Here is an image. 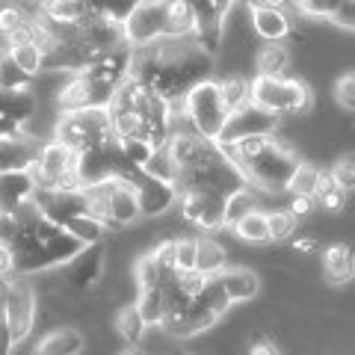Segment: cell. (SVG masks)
<instances>
[{"label": "cell", "instance_id": "obj_29", "mask_svg": "<svg viewBox=\"0 0 355 355\" xmlns=\"http://www.w3.org/2000/svg\"><path fill=\"white\" fill-rule=\"evenodd\" d=\"M254 207H258V205H254L252 187H240V190L228 193L225 202H222V231H234L237 222L243 216H249Z\"/></svg>", "mask_w": 355, "mask_h": 355}, {"label": "cell", "instance_id": "obj_12", "mask_svg": "<svg viewBox=\"0 0 355 355\" xmlns=\"http://www.w3.org/2000/svg\"><path fill=\"white\" fill-rule=\"evenodd\" d=\"M222 196L214 193H196V190H181L178 193V210H181V219L187 225H193L198 231L214 234V231H222Z\"/></svg>", "mask_w": 355, "mask_h": 355}, {"label": "cell", "instance_id": "obj_34", "mask_svg": "<svg viewBox=\"0 0 355 355\" xmlns=\"http://www.w3.org/2000/svg\"><path fill=\"white\" fill-rule=\"evenodd\" d=\"M137 311H139V317L146 320V326L151 329H160L163 323V311H166V302H163V287H148V291H139L137 296Z\"/></svg>", "mask_w": 355, "mask_h": 355}, {"label": "cell", "instance_id": "obj_30", "mask_svg": "<svg viewBox=\"0 0 355 355\" xmlns=\"http://www.w3.org/2000/svg\"><path fill=\"white\" fill-rule=\"evenodd\" d=\"M3 57L15 65V69L24 74V77H30V80H36V77L44 71V53L36 48V44H30V42H24V44H12V48H6V53Z\"/></svg>", "mask_w": 355, "mask_h": 355}, {"label": "cell", "instance_id": "obj_22", "mask_svg": "<svg viewBox=\"0 0 355 355\" xmlns=\"http://www.w3.org/2000/svg\"><path fill=\"white\" fill-rule=\"evenodd\" d=\"M293 53L284 42H266L254 53V77H291Z\"/></svg>", "mask_w": 355, "mask_h": 355}, {"label": "cell", "instance_id": "obj_54", "mask_svg": "<svg viewBox=\"0 0 355 355\" xmlns=\"http://www.w3.org/2000/svg\"><path fill=\"white\" fill-rule=\"evenodd\" d=\"M254 3H263V6H275V9H287L291 0H254Z\"/></svg>", "mask_w": 355, "mask_h": 355}, {"label": "cell", "instance_id": "obj_16", "mask_svg": "<svg viewBox=\"0 0 355 355\" xmlns=\"http://www.w3.org/2000/svg\"><path fill=\"white\" fill-rule=\"evenodd\" d=\"M133 193H137V202H139V216L148 219V216H163L166 210H172L178 202V190L175 184L169 181H160V178H148L142 172L133 184Z\"/></svg>", "mask_w": 355, "mask_h": 355}, {"label": "cell", "instance_id": "obj_38", "mask_svg": "<svg viewBox=\"0 0 355 355\" xmlns=\"http://www.w3.org/2000/svg\"><path fill=\"white\" fill-rule=\"evenodd\" d=\"M133 279H137V287L139 291H148V287H160L163 279H169V275L160 272V266L154 263L151 252H142L137 263H133Z\"/></svg>", "mask_w": 355, "mask_h": 355}, {"label": "cell", "instance_id": "obj_18", "mask_svg": "<svg viewBox=\"0 0 355 355\" xmlns=\"http://www.w3.org/2000/svg\"><path fill=\"white\" fill-rule=\"evenodd\" d=\"M77 42L86 48L89 57H101L107 51H116L125 44V27L116 24V21L110 18H86L80 24V36Z\"/></svg>", "mask_w": 355, "mask_h": 355}, {"label": "cell", "instance_id": "obj_17", "mask_svg": "<svg viewBox=\"0 0 355 355\" xmlns=\"http://www.w3.org/2000/svg\"><path fill=\"white\" fill-rule=\"evenodd\" d=\"M44 139H36L30 133H3L0 137V175L27 172L39 154Z\"/></svg>", "mask_w": 355, "mask_h": 355}, {"label": "cell", "instance_id": "obj_44", "mask_svg": "<svg viewBox=\"0 0 355 355\" xmlns=\"http://www.w3.org/2000/svg\"><path fill=\"white\" fill-rule=\"evenodd\" d=\"M33 80L24 77L12 62H9L3 53H0V89H6V92H12V89H30Z\"/></svg>", "mask_w": 355, "mask_h": 355}, {"label": "cell", "instance_id": "obj_40", "mask_svg": "<svg viewBox=\"0 0 355 355\" xmlns=\"http://www.w3.org/2000/svg\"><path fill=\"white\" fill-rule=\"evenodd\" d=\"M142 172H146L148 178H160V181H169V184H175V178H178V169H175V163H172L166 148H154L148 163L142 166Z\"/></svg>", "mask_w": 355, "mask_h": 355}, {"label": "cell", "instance_id": "obj_27", "mask_svg": "<svg viewBox=\"0 0 355 355\" xmlns=\"http://www.w3.org/2000/svg\"><path fill=\"white\" fill-rule=\"evenodd\" d=\"M39 9V15L51 24H65V27H80L89 18L83 0H44Z\"/></svg>", "mask_w": 355, "mask_h": 355}, {"label": "cell", "instance_id": "obj_46", "mask_svg": "<svg viewBox=\"0 0 355 355\" xmlns=\"http://www.w3.org/2000/svg\"><path fill=\"white\" fill-rule=\"evenodd\" d=\"M18 231H21V222H18L15 210H0V246H9V249H12Z\"/></svg>", "mask_w": 355, "mask_h": 355}, {"label": "cell", "instance_id": "obj_10", "mask_svg": "<svg viewBox=\"0 0 355 355\" xmlns=\"http://www.w3.org/2000/svg\"><path fill=\"white\" fill-rule=\"evenodd\" d=\"M282 121L263 113L261 107L254 104H243L237 110H231L228 119H225V128H222L216 146H231L237 139H246V137H270V133L279 130Z\"/></svg>", "mask_w": 355, "mask_h": 355}, {"label": "cell", "instance_id": "obj_23", "mask_svg": "<svg viewBox=\"0 0 355 355\" xmlns=\"http://www.w3.org/2000/svg\"><path fill=\"white\" fill-rule=\"evenodd\" d=\"M198 24L196 15L187 0H166V27H163V39L169 42H184V39H196Z\"/></svg>", "mask_w": 355, "mask_h": 355}, {"label": "cell", "instance_id": "obj_56", "mask_svg": "<svg viewBox=\"0 0 355 355\" xmlns=\"http://www.w3.org/2000/svg\"><path fill=\"white\" fill-rule=\"evenodd\" d=\"M9 3H24V6H33V0H9Z\"/></svg>", "mask_w": 355, "mask_h": 355}, {"label": "cell", "instance_id": "obj_7", "mask_svg": "<svg viewBox=\"0 0 355 355\" xmlns=\"http://www.w3.org/2000/svg\"><path fill=\"white\" fill-rule=\"evenodd\" d=\"M104 272H107V252L104 246H89L77 254L74 261H69L60 270H53V275L60 279V296H69V293H92L98 284L104 282Z\"/></svg>", "mask_w": 355, "mask_h": 355}, {"label": "cell", "instance_id": "obj_43", "mask_svg": "<svg viewBox=\"0 0 355 355\" xmlns=\"http://www.w3.org/2000/svg\"><path fill=\"white\" fill-rule=\"evenodd\" d=\"M175 270L178 272H190L196 270V237H175Z\"/></svg>", "mask_w": 355, "mask_h": 355}, {"label": "cell", "instance_id": "obj_14", "mask_svg": "<svg viewBox=\"0 0 355 355\" xmlns=\"http://www.w3.org/2000/svg\"><path fill=\"white\" fill-rule=\"evenodd\" d=\"M36 92L33 89H0V133H27L36 119Z\"/></svg>", "mask_w": 355, "mask_h": 355}, {"label": "cell", "instance_id": "obj_33", "mask_svg": "<svg viewBox=\"0 0 355 355\" xmlns=\"http://www.w3.org/2000/svg\"><path fill=\"white\" fill-rule=\"evenodd\" d=\"M116 331H119V338L125 340L128 347H139L142 338H146L148 326H146V320L139 317V311H137V305H133V302H128L116 314Z\"/></svg>", "mask_w": 355, "mask_h": 355}, {"label": "cell", "instance_id": "obj_42", "mask_svg": "<svg viewBox=\"0 0 355 355\" xmlns=\"http://www.w3.org/2000/svg\"><path fill=\"white\" fill-rule=\"evenodd\" d=\"M329 178H331V184H335V190L352 196V190H355V163H352V157H340L329 169Z\"/></svg>", "mask_w": 355, "mask_h": 355}, {"label": "cell", "instance_id": "obj_25", "mask_svg": "<svg viewBox=\"0 0 355 355\" xmlns=\"http://www.w3.org/2000/svg\"><path fill=\"white\" fill-rule=\"evenodd\" d=\"M323 270L326 279L331 284H349L355 275V254L347 243H331V246L323 252Z\"/></svg>", "mask_w": 355, "mask_h": 355}, {"label": "cell", "instance_id": "obj_15", "mask_svg": "<svg viewBox=\"0 0 355 355\" xmlns=\"http://www.w3.org/2000/svg\"><path fill=\"white\" fill-rule=\"evenodd\" d=\"M249 30L254 39L266 42H284L293 33V18L287 15V9H275V6H263L249 0Z\"/></svg>", "mask_w": 355, "mask_h": 355}, {"label": "cell", "instance_id": "obj_11", "mask_svg": "<svg viewBox=\"0 0 355 355\" xmlns=\"http://www.w3.org/2000/svg\"><path fill=\"white\" fill-rule=\"evenodd\" d=\"M71 166H74V151L60 146L57 139H44L39 146L36 160H33V166L27 169V175H30L33 187H36V193H51L62 178V172H69Z\"/></svg>", "mask_w": 355, "mask_h": 355}, {"label": "cell", "instance_id": "obj_9", "mask_svg": "<svg viewBox=\"0 0 355 355\" xmlns=\"http://www.w3.org/2000/svg\"><path fill=\"white\" fill-rule=\"evenodd\" d=\"M121 27H125V44L133 51L157 44L166 27V0H142Z\"/></svg>", "mask_w": 355, "mask_h": 355}, {"label": "cell", "instance_id": "obj_28", "mask_svg": "<svg viewBox=\"0 0 355 355\" xmlns=\"http://www.w3.org/2000/svg\"><path fill=\"white\" fill-rule=\"evenodd\" d=\"M225 266H228V252L222 243H216L214 237H196V272L214 279Z\"/></svg>", "mask_w": 355, "mask_h": 355}, {"label": "cell", "instance_id": "obj_31", "mask_svg": "<svg viewBox=\"0 0 355 355\" xmlns=\"http://www.w3.org/2000/svg\"><path fill=\"white\" fill-rule=\"evenodd\" d=\"M237 240H243L246 246H266L270 243V234H266V210L254 207L249 216H243L234 231H231Z\"/></svg>", "mask_w": 355, "mask_h": 355}, {"label": "cell", "instance_id": "obj_13", "mask_svg": "<svg viewBox=\"0 0 355 355\" xmlns=\"http://www.w3.org/2000/svg\"><path fill=\"white\" fill-rule=\"evenodd\" d=\"M101 187H104V202H107V216H104L107 231L137 225L142 216H139V202L133 187L125 181H107Z\"/></svg>", "mask_w": 355, "mask_h": 355}, {"label": "cell", "instance_id": "obj_35", "mask_svg": "<svg viewBox=\"0 0 355 355\" xmlns=\"http://www.w3.org/2000/svg\"><path fill=\"white\" fill-rule=\"evenodd\" d=\"M216 83H219V95H222V101H225L228 113L243 104H249V77L225 74V77H216Z\"/></svg>", "mask_w": 355, "mask_h": 355}, {"label": "cell", "instance_id": "obj_48", "mask_svg": "<svg viewBox=\"0 0 355 355\" xmlns=\"http://www.w3.org/2000/svg\"><path fill=\"white\" fill-rule=\"evenodd\" d=\"M355 0H349V3H343L335 15H331V24H338L340 30H347V33H352V27H355Z\"/></svg>", "mask_w": 355, "mask_h": 355}, {"label": "cell", "instance_id": "obj_2", "mask_svg": "<svg viewBox=\"0 0 355 355\" xmlns=\"http://www.w3.org/2000/svg\"><path fill=\"white\" fill-rule=\"evenodd\" d=\"M249 104L261 107L275 119H291L308 113L314 104V92L299 77H252L249 80Z\"/></svg>", "mask_w": 355, "mask_h": 355}, {"label": "cell", "instance_id": "obj_21", "mask_svg": "<svg viewBox=\"0 0 355 355\" xmlns=\"http://www.w3.org/2000/svg\"><path fill=\"white\" fill-rule=\"evenodd\" d=\"M86 335L71 326H57L48 335H42L30 355H83Z\"/></svg>", "mask_w": 355, "mask_h": 355}, {"label": "cell", "instance_id": "obj_4", "mask_svg": "<svg viewBox=\"0 0 355 355\" xmlns=\"http://www.w3.org/2000/svg\"><path fill=\"white\" fill-rule=\"evenodd\" d=\"M181 116H184L187 130H193L196 137H202L207 142L219 139L222 128H225V119H228V107L219 95L216 77H207V80L196 83L181 98Z\"/></svg>", "mask_w": 355, "mask_h": 355}, {"label": "cell", "instance_id": "obj_39", "mask_svg": "<svg viewBox=\"0 0 355 355\" xmlns=\"http://www.w3.org/2000/svg\"><path fill=\"white\" fill-rule=\"evenodd\" d=\"M293 9L305 18H317V21H331V15L338 12L343 3L349 0H291Z\"/></svg>", "mask_w": 355, "mask_h": 355}, {"label": "cell", "instance_id": "obj_8", "mask_svg": "<svg viewBox=\"0 0 355 355\" xmlns=\"http://www.w3.org/2000/svg\"><path fill=\"white\" fill-rule=\"evenodd\" d=\"M116 95V86H110L104 80H95V77L86 74H69V80L60 86V92L53 101L60 104V113H69V110H92V107H110Z\"/></svg>", "mask_w": 355, "mask_h": 355}, {"label": "cell", "instance_id": "obj_26", "mask_svg": "<svg viewBox=\"0 0 355 355\" xmlns=\"http://www.w3.org/2000/svg\"><path fill=\"white\" fill-rule=\"evenodd\" d=\"M60 228L69 237H74L83 249H89V246H104V237H107V225H104L101 219H95L92 214H77L71 219H65Z\"/></svg>", "mask_w": 355, "mask_h": 355}, {"label": "cell", "instance_id": "obj_24", "mask_svg": "<svg viewBox=\"0 0 355 355\" xmlns=\"http://www.w3.org/2000/svg\"><path fill=\"white\" fill-rule=\"evenodd\" d=\"M36 187H33L27 172L0 175V210H21L33 202Z\"/></svg>", "mask_w": 355, "mask_h": 355}, {"label": "cell", "instance_id": "obj_45", "mask_svg": "<svg viewBox=\"0 0 355 355\" xmlns=\"http://www.w3.org/2000/svg\"><path fill=\"white\" fill-rule=\"evenodd\" d=\"M335 104L340 110H352L355 107V77L349 74H340L335 80Z\"/></svg>", "mask_w": 355, "mask_h": 355}, {"label": "cell", "instance_id": "obj_3", "mask_svg": "<svg viewBox=\"0 0 355 355\" xmlns=\"http://www.w3.org/2000/svg\"><path fill=\"white\" fill-rule=\"evenodd\" d=\"M299 163V154L291 142H284L279 133L266 142L261 154H254L249 163H243L240 175L246 178V184L263 193H287V181Z\"/></svg>", "mask_w": 355, "mask_h": 355}, {"label": "cell", "instance_id": "obj_32", "mask_svg": "<svg viewBox=\"0 0 355 355\" xmlns=\"http://www.w3.org/2000/svg\"><path fill=\"white\" fill-rule=\"evenodd\" d=\"M33 15H36V6H24V3H9V0H0V39L15 36L18 30H24Z\"/></svg>", "mask_w": 355, "mask_h": 355}, {"label": "cell", "instance_id": "obj_50", "mask_svg": "<svg viewBox=\"0 0 355 355\" xmlns=\"http://www.w3.org/2000/svg\"><path fill=\"white\" fill-rule=\"evenodd\" d=\"M246 355H282V352H279V347H275V340H272V338L258 335V338H254V343L249 347V352H246Z\"/></svg>", "mask_w": 355, "mask_h": 355}, {"label": "cell", "instance_id": "obj_6", "mask_svg": "<svg viewBox=\"0 0 355 355\" xmlns=\"http://www.w3.org/2000/svg\"><path fill=\"white\" fill-rule=\"evenodd\" d=\"M36 311H39V296L30 279H24V275L0 279V314H3L9 326L15 349L18 343H24L30 338L33 326H36Z\"/></svg>", "mask_w": 355, "mask_h": 355}, {"label": "cell", "instance_id": "obj_1", "mask_svg": "<svg viewBox=\"0 0 355 355\" xmlns=\"http://www.w3.org/2000/svg\"><path fill=\"white\" fill-rule=\"evenodd\" d=\"M130 77L160 95L172 107H181V98L190 92L196 83L214 77V57L196 39L169 42L160 39L151 48L133 51Z\"/></svg>", "mask_w": 355, "mask_h": 355}, {"label": "cell", "instance_id": "obj_47", "mask_svg": "<svg viewBox=\"0 0 355 355\" xmlns=\"http://www.w3.org/2000/svg\"><path fill=\"white\" fill-rule=\"evenodd\" d=\"M314 202L323 207V210H329V214H340V210L347 207L349 196H347V193H340V190H329V193H323L320 198H314Z\"/></svg>", "mask_w": 355, "mask_h": 355}, {"label": "cell", "instance_id": "obj_51", "mask_svg": "<svg viewBox=\"0 0 355 355\" xmlns=\"http://www.w3.org/2000/svg\"><path fill=\"white\" fill-rule=\"evenodd\" d=\"M15 275V254L9 246H0V279H12Z\"/></svg>", "mask_w": 355, "mask_h": 355}, {"label": "cell", "instance_id": "obj_52", "mask_svg": "<svg viewBox=\"0 0 355 355\" xmlns=\"http://www.w3.org/2000/svg\"><path fill=\"white\" fill-rule=\"evenodd\" d=\"M291 249H293V254H314V252H320V240L317 237H296L291 243Z\"/></svg>", "mask_w": 355, "mask_h": 355}, {"label": "cell", "instance_id": "obj_49", "mask_svg": "<svg viewBox=\"0 0 355 355\" xmlns=\"http://www.w3.org/2000/svg\"><path fill=\"white\" fill-rule=\"evenodd\" d=\"M314 207H317V202H314V198H308V196H291V205H287V210H291L296 219L314 214Z\"/></svg>", "mask_w": 355, "mask_h": 355}, {"label": "cell", "instance_id": "obj_19", "mask_svg": "<svg viewBox=\"0 0 355 355\" xmlns=\"http://www.w3.org/2000/svg\"><path fill=\"white\" fill-rule=\"evenodd\" d=\"M214 146H216V142H207L202 137H196L193 130H175L163 148L169 151L175 169L184 172V169H190V166H196L198 160L205 157V154L214 151Z\"/></svg>", "mask_w": 355, "mask_h": 355}, {"label": "cell", "instance_id": "obj_36", "mask_svg": "<svg viewBox=\"0 0 355 355\" xmlns=\"http://www.w3.org/2000/svg\"><path fill=\"white\" fill-rule=\"evenodd\" d=\"M317 181H320V169H317V166L308 163V160H299L293 175H291V181H287V193L314 198L317 196Z\"/></svg>", "mask_w": 355, "mask_h": 355}, {"label": "cell", "instance_id": "obj_20", "mask_svg": "<svg viewBox=\"0 0 355 355\" xmlns=\"http://www.w3.org/2000/svg\"><path fill=\"white\" fill-rule=\"evenodd\" d=\"M214 279L219 282V287L231 299V305L252 302V299L261 293V275L254 270H249V266H225V270L216 272Z\"/></svg>", "mask_w": 355, "mask_h": 355}, {"label": "cell", "instance_id": "obj_53", "mask_svg": "<svg viewBox=\"0 0 355 355\" xmlns=\"http://www.w3.org/2000/svg\"><path fill=\"white\" fill-rule=\"evenodd\" d=\"M0 355H15V343H12V335H9L3 314H0Z\"/></svg>", "mask_w": 355, "mask_h": 355}, {"label": "cell", "instance_id": "obj_41", "mask_svg": "<svg viewBox=\"0 0 355 355\" xmlns=\"http://www.w3.org/2000/svg\"><path fill=\"white\" fill-rule=\"evenodd\" d=\"M116 142H119L121 157H125L133 169H142V166L148 163V157L154 154V148L148 146L146 139H116Z\"/></svg>", "mask_w": 355, "mask_h": 355}, {"label": "cell", "instance_id": "obj_37", "mask_svg": "<svg viewBox=\"0 0 355 355\" xmlns=\"http://www.w3.org/2000/svg\"><path fill=\"white\" fill-rule=\"evenodd\" d=\"M299 228V219L291 214V210H266V234H270V243H287L293 240Z\"/></svg>", "mask_w": 355, "mask_h": 355}, {"label": "cell", "instance_id": "obj_55", "mask_svg": "<svg viewBox=\"0 0 355 355\" xmlns=\"http://www.w3.org/2000/svg\"><path fill=\"white\" fill-rule=\"evenodd\" d=\"M119 355H146V352H142L139 347H125V349H121Z\"/></svg>", "mask_w": 355, "mask_h": 355}, {"label": "cell", "instance_id": "obj_5", "mask_svg": "<svg viewBox=\"0 0 355 355\" xmlns=\"http://www.w3.org/2000/svg\"><path fill=\"white\" fill-rule=\"evenodd\" d=\"M110 137H113V128H110V110L104 107L60 113V119L51 128V139H57L60 146H65L74 154L92 148L98 142H107Z\"/></svg>", "mask_w": 355, "mask_h": 355}]
</instances>
